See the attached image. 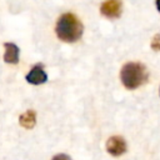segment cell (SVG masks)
Returning <instances> with one entry per match:
<instances>
[{
  "label": "cell",
  "mask_w": 160,
  "mask_h": 160,
  "mask_svg": "<svg viewBox=\"0 0 160 160\" xmlns=\"http://www.w3.org/2000/svg\"><path fill=\"white\" fill-rule=\"evenodd\" d=\"M48 80V75L44 70V65L42 64H36L31 68V70L29 71V74L26 75V81L32 84V85H40L46 82Z\"/></svg>",
  "instance_id": "277c9868"
},
{
  "label": "cell",
  "mask_w": 160,
  "mask_h": 160,
  "mask_svg": "<svg viewBox=\"0 0 160 160\" xmlns=\"http://www.w3.org/2000/svg\"><path fill=\"white\" fill-rule=\"evenodd\" d=\"M100 12L108 19H116L121 15V0H105L101 4Z\"/></svg>",
  "instance_id": "3957f363"
},
{
  "label": "cell",
  "mask_w": 160,
  "mask_h": 160,
  "mask_svg": "<svg viewBox=\"0 0 160 160\" xmlns=\"http://www.w3.org/2000/svg\"><path fill=\"white\" fill-rule=\"evenodd\" d=\"M82 31H84V26L76 15L71 12H66L58 19L55 32L60 40L65 42H75L81 38Z\"/></svg>",
  "instance_id": "6da1fadb"
},
{
  "label": "cell",
  "mask_w": 160,
  "mask_h": 160,
  "mask_svg": "<svg viewBox=\"0 0 160 160\" xmlns=\"http://www.w3.org/2000/svg\"><path fill=\"white\" fill-rule=\"evenodd\" d=\"M120 79L126 89L134 90L146 82L148 80L146 68L140 62H128L122 66L120 71Z\"/></svg>",
  "instance_id": "7a4b0ae2"
},
{
  "label": "cell",
  "mask_w": 160,
  "mask_h": 160,
  "mask_svg": "<svg viewBox=\"0 0 160 160\" xmlns=\"http://www.w3.org/2000/svg\"><path fill=\"white\" fill-rule=\"evenodd\" d=\"M19 121H20V125H21L22 128H25V129H31V128H34L35 121H36L35 111H32V110L25 111V112L19 118Z\"/></svg>",
  "instance_id": "52a82bcc"
},
{
  "label": "cell",
  "mask_w": 160,
  "mask_h": 160,
  "mask_svg": "<svg viewBox=\"0 0 160 160\" xmlns=\"http://www.w3.org/2000/svg\"><path fill=\"white\" fill-rule=\"evenodd\" d=\"M156 8H158V10L160 12V0H156Z\"/></svg>",
  "instance_id": "ba28073f"
},
{
  "label": "cell",
  "mask_w": 160,
  "mask_h": 160,
  "mask_svg": "<svg viewBox=\"0 0 160 160\" xmlns=\"http://www.w3.org/2000/svg\"><path fill=\"white\" fill-rule=\"evenodd\" d=\"M106 149L112 156H120L126 150L125 140L121 136H111L106 142Z\"/></svg>",
  "instance_id": "5b68a950"
},
{
  "label": "cell",
  "mask_w": 160,
  "mask_h": 160,
  "mask_svg": "<svg viewBox=\"0 0 160 160\" xmlns=\"http://www.w3.org/2000/svg\"><path fill=\"white\" fill-rule=\"evenodd\" d=\"M4 61L8 64H18L19 62V54H20V49L18 45H15L14 42H5L4 44Z\"/></svg>",
  "instance_id": "8992f818"
}]
</instances>
